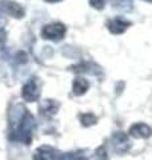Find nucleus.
<instances>
[{"instance_id":"nucleus-1","label":"nucleus","mask_w":152,"mask_h":160,"mask_svg":"<svg viewBox=\"0 0 152 160\" xmlns=\"http://www.w3.org/2000/svg\"><path fill=\"white\" fill-rule=\"evenodd\" d=\"M35 118L28 111H25L23 118L19 120V123L15 126V129L9 135V139L18 143H23L25 146H29L32 142L33 131H35Z\"/></svg>"},{"instance_id":"nucleus-10","label":"nucleus","mask_w":152,"mask_h":160,"mask_svg":"<svg viewBox=\"0 0 152 160\" xmlns=\"http://www.w3.org/2000/svg\"><path fill=\"white\" fill-rule=\"evenodd\" d=\"M79 120L84 127H89V126H95L98 123V118L94 113H82L79 115Z\"/></svg>"},{"instance_id":"nucleus-9","label":"nucleus","mask_w":152,"mask_h":160,"mask_svg":"<svg viewBox=\"0 0 152 160\" xmlns=\"http://www.w3.org/2000/svg\"><path fill=\"white\" fill-rule=\"evenodd\" d=\"M88 87H89V83L87 82V80L82 79V78H78V79H75V82H73L72 91H73L75 95H83L88 89Z\"/></svg>"},{"instance_id":"nucleus-6","label":"nucleus","mask_w":152,"mask_h":160,"mask_svg":"<svg viewBox=\"0 0 152 160\" xmlns=\"http://www.w3.org/2000/svg\"><path fill=\"white\" fill-rule=\"evenodd\" d=\"M64 32H65L64 26H62V24H52V26H47L43 29V36L45 39L58 40L63 38Z\"/></svg>"},{"instance_id":"nucleus-7","label":"nucleus","mask_w":152,"mask_h":160,"mask_svg":"<svg viewBox=\"0 0 152 160\" xmlns=\"http://www.w3.org/2000/svg\"><path fill=\"white\" fill-rule=\"evenodd\" d=\"M59 107L60 104L56 100H44L40 106V112L43 115H47V116H53V115H56Z\"/></svg>"},{"instance_id":"nucleus-11","label":"nucleus","mask_w":152,"mask_h":160,"mask_svg":"<svg viewBox=\"0 0 152 160\" xmlns=\"http://www.w3.org/2000/svg\"><path fill=\"white\" fill-rule=\"evenodd\" d=\"M124 24H129V23H124L121 19H115V20H112V22L109 23V29L112 32H115V33H120V32H123L125 29Z\"/></svg>"},{"instance_id":"nucleus-12","label":"nucleus","mask_w":152,"mask_h":160,"mask_svg":"<svg viewBox=\"0 0 152 160\" xmlns=\"http://www.w3.org/2000/svg\"><path fill=\"white\" fill-rule=\"evenodd\" d=\"M94 159L95 160H108L109 156H108V152L105 149V146H100L96 151L94 152Z\"/></svg>"},{"instance_id":"nucleus-5","label":"nucleus","mask_w":152,"mask_h":160,"mask_svg":"<svg viewBox=\"0 0 152 160\" xmlns=\"http://www.w3.org/2000/svg\"><path fill=\"white\" fill-rule=\"evenodd\" d=\"M129 135L135 139H148L152 135V128L148 124L136 123L129 128Z\"/></svg>"},{"instance_id":"nucleus-8","label":"nucleus","mask_w":152,"mask_h":160,"mask_svg":"<svg viewBox=\"0 0 152 160\" xmlns=\"http://www.w3.org/2000/svg\"><path fill=\"white\" fill-rule=\"evenodd\" d=\"M58 160H88V155L85 149L80 151H71L65 153H60Z\"/></svg>"},{"instance_id":"nucleus-4","label":"nucleus","mask_w":152,"mask_h":160,"mask_svg":"<svg viewBox=\"0 0 152 160\" xmlns=\"http://www.w3.org/2000/svg\"><path fill=\"white\" fill-rule=\"evenodd\" d=\"M22 95H23V99L25 102H28V103L36 102L40 96V87L38 86L36 79H31L27 84H25Z\"/></svg>"},{"instance_id":"nucleus-2","label":"nucleus","mask_w":152,"mask_h":160,"mask_svg":"<svg viewBox=\"0 0 152 160\" xmlns=\"http://www.w3.org/2000/svg\"><path fill=\"white\" fill-rule=\"evenodd\" d=\"M111 144H112V149L115 153L124 155L129 151L131 148V140L124 132H115L111 138Z\"/></svg>"},{"instance_id":"nucleus-3","label":"nucleus","mask_w":152,"mask_h":160,"mask_svg":"<svg viewBox=\"0 0 152 160\" xmlns=\"http://www.w3.org/2000/svg\"><path fill=\"white\" fill-rule=\"evenodd\" d=\"M59 151L56 148L51 146H40L36 151L33 152L32 160H58L59 158Z\"/></svg>"}]
</instances>
